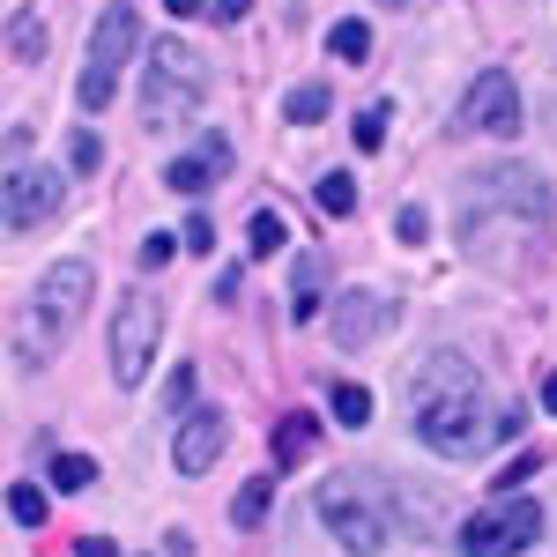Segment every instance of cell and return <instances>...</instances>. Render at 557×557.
I'll list each match as a JSON object with an SVG mask.
<instances>
[{
  "mask_svg": "<svg viewBox=\"0 0 557 557\" xmlns=\"http://www.w3.org/2000/svg\"><path fill=\"white\" fill-rule=\"evenodd\" d=\"M268 446H275V461H305V454H312V417H298V409H290V417L275 424V438H268Z\"/></svg>",
  "mask_w": 557,
  "mask_h": 557,
  "instance_id": "obj_15",
  "label": "cell"
},
{
  "mask_svg": "<svg viewBox=\"0 0 557 557\" xmlns=\"http://www.w3.org/2000/svg\"><path fill=\"white\" fill-rule=\"evenodd\" d=\"M223 438H231V417H223V409H186V417H178V438H172V469L209 475L215 454H223Z\"/></svg>",
  "mask_w": 557,
  "mask_h": 557,
  "instance_id": "obj_9",
  "label": "cell"
},
{
  "mask_svg": "<svg viewBox=\"0 0 557 557\" xmlns=\"http://www.w3.org/2000/svg\"><path fill=\"white\" fill-rule=\"evenodd\" d=\"M89 483H97L89 454H52V491H89Z\"/></svg>",
  "mask_w": 557,
  "mask_h": 557,
  "instance_id": "obj_19",
  "label": "cell"
},
{
  "mask_svg": "<svg viewBox=\"0 0 557 557\" xmlns=\"http://www.w3.org/2000/svg\"><path fill=\"white\" fill-rule=\"evenodd\" d=\"M178 246H186V238H172V231H149V238H141V268H164Z\"/></svg>",
  "mask_w": 557,
  "mask_h": 557,
  "instance_id": "obj_26",
  "label": "cell"
},
{
  "mask_svg": "<svg viewBox=\"0 0 557 557\" xmlns=\"http://www.w3.org/2000/svg\"><path fill=\"white\" fill-rule=\"evenodd\" d=\"M483 209H513V215H528V223H543V215H550V194H543V178H528V172H483L469 215H483Z\"/></svg>",
  "mask_w": 557,
  "mask_h": 557,
  "instance_id": "obj_10",
  "label": "cell"
},
{
  "mask_svg": "<svg viewBox=\"0 0 557 557\" xmlns=\"http://www.w3.org/2000/svg\"><path fill=\"white\" fill-rule=\"evenodd\" d=\"M327 401H335V417H343L349 431H364V424H372V394H364L357 380H343L335 394H327Z\"/></svg>",
  "mask_w": 557,
  "mask_h": 557,
  "instance_id": "obj_18",
  "label": "cell"
},
{
  "mask_svg": "<svg viewBox=\"0 0 557 557\" xmlns=\"http://www.w3.org/2000/svg\"><path fill=\"white\" fill-rule=\"evenodd\" d=\"M89 298H97V268H89V260H60V268H45L38 298H30V312H23V327H15V364L38 372L45 357L67 343V327L83 320Z\"/></svg>",
  "mask_w": 557,
  "mask_h": 557,
  "instance_id": "obj_2",
  "label": "cell"
},
{
  "mask_svg": "<svg viewBox=\"0 0 557 557\" xmlns=\"http://www.w3.org/2000/svg\"><path fill=\"white\" fill-rule=\"evenodd\" d=\"M535 469H543V461H535V454H520L513 469L498 475V498H513V491H520V483H528V475H535Z\"/></svg>",
  "mask_w": 557,
  "mask_h": 557,
  "instance_id": "obj_29",
  "label": "cell"
},
{
  "mask_svg": "<svg viewBox=\"0 0 557 557\" xmlns=\"http://www.w3.org/2000/svg\"><path fill=\"white\" fill-rule=\"evenodd\" d=\"M75 557H120V550H112L104 535H83V543H75Z\"/></svg>",
  "mask_w": 557,
  "mask_h": 557,
  "instance_id": "obj_32",
  "label": "cell"
},
{
  "mask_svg": "<svg viewBox=\"0 0 557 557\" xmlns=\"http://www.w3.org/2000/svg\"><path fill=\"white\" fill-rule=\"evenodd\" d=\"M327 52H335V60H364V52H372V30H364L357 15H343V23L327 30Z\"/></svg>",
  "mask_w": 557,
  "mask_h": 557,
  "instance_id": "obj_20",
  "label": "cell"
},
{
  "mask_svg": "<svg viewBox=\"0 0 557 557\" xmlns=\"http://www.w3.org/2000/svg\"><path fill=\"white\" fill-rule=\"evenodd\" d=\"M157 335H164V305L134 290V298L112 312V380H120V386L149 380V364H157Z\"/></svg>",
  "mask_w": 557,
  "mask_h": 557,
  "instance_id": "obj_7",
  "label": "cell"
},
{
  "mask_svg": "<svg viewBox=\"0 0 557 557\" xmlns=\"http://www.w3.org/2000/svg\"><path fill=\"white\" fill-rule=\"evenodd\" d=\"M320 305H327V253H298V283H290V320H320Z\"/></svg>",
  "mask_w": 557,
  "mask_h": 557,
  "instance_id": "obj_13",
  "label": "cell"
},
{
  "mask_svg": "<svg viewBox=\"0 0 557 557\" xmlns=\"http://www.w3.org/2000/svg\"><path fill=\"white\" fill-rule=\"evenodd\" d=\"M134 38H141V23H134V8H104L97 15V30H89V60H83V112H104L112 104V89H120V67L134 60Z\"/></svg>",
  "mask_w": 557,
  "mask_h": 557,
  "instance_id": "obj_5",
  "label": "cell"
},
{
  "mask_svg": "<svg viewBox=\"0 0 557 557\" xmlns=\"http://www.w3.org/2000/svg\"><path fill=\"white\" fill-rule=\"evenodd\" d=\"M186 401H194V364H178V372H172V386H164V417H178Z\"/></svg>",
  "mask_w": 557,
  "mask_h": 557,
  "instance_id": "obj_27",
  "label": "cell"
},
{
  "mask_svg": "<svg viewBox=\"0 0 557 557\" xmlns=\"http://www.w3.org/2000/svg\"><path fill=\"white\" fill-rule=\"evenodd\" d=\"M246 8H253V0H215L209 15H223V23H238V15H246Z\"/></svg>",
  "mask_w": 557,
  "mask_h": 557,
  "instance_id": "obj_33",
  "label": "cell"
},
{
  "mask_svg": "<svg viewBox=\"0 0 557 557\" xmlns=\"http://www.w3.org/2000/svg\"><path fill=\"white\" fill-rule=\"evenodd\" d=\"M209 157H172V172H164V186H178V194H209Z\"/></svg>",
  "mask_w": 557,
  "mask_h": 557,
  "instance_id": "obj_21",
  "label": "cell"
},
{
  "mask_svg": "<svg viewBox=\"0 0 557 557\" xmlns=\"http://www.w3.org/2000/svg\"><path fill=\"white\" fill-rule=\"evenodd\" d=\"M386 141V104H364L357 112V149H380Z\"/></svg>",
  "mask_w": 557,
  "mask_h": 557,
  "instance_id": "obj_25",
  "label": "cell"
},
{
  "mask_svg": "<svg viewBox=\"0 0 557 557\" xmlns=\"http://www.w3.org/2000/svg\"><path fill=\"white\" fill-rule=\"evenodd\" d=\"M380 8H401V0H380Z\"/></svg>",
  "mask_w": 557,
  "mask_h": 557,
  "instance_id": "obj_36",
  "label": "cell"
},
{
  "mask_svg": "<svg viewBox=\"0 0 557 557\" xmlns=\"http://www.w3.org/2000/svg\"><path fill=\"white\" fill-rule=\"evenodd\" d=\"M60 209V172H8V231H30Z\"/></svg>",
  "mask_w": 557,
  "mask_h": 557,
  "instance_id": "obj_12",
  "label": "cell"
},
{
  "mask_svg": "<svg viewBox=\"0 0 557 557\" xmlns=\"http://www.w3.org/2000/svg\"><path fill=\"white\" fill-rule=\"evenodd\" d=\"M320 209H327V215H357V178L327 172V178H320Z\"/></svg>",
  "mask_w": 557,
  "mask_h": 557,
  "instance_id": "obj_22",
  "label": "cell"
},
{
  "mask_svg": "<svg viewBox=\"0 0 557 557\" xmlns=\"http://www.w3.org/2000/svg\"><path fill=\"white\" fill-rule=\"evenodd\" d=\"M409 424L438 461H475L483 446H498V417L483 409V380H475L469 357L438 349L417 386H409Z\"/></svg>",
  "mask_w": 557,
  "mask_h": 557,
  "instance_id": "obj_1",
  "label": "cell"
},
{
  "mask_svg": "<svg viewBox=\"0 0 557 557\" xmlns=\"http://www.w3.org/2000/svg\"><path fill=\"white\" fill-rule=\"evenodd\" d=\"M327 104H335V97H327V83H298V89H290V127L327 120Z\"/></svg>",
  "mask_w": 557,
  "mask_h": 557,
  "instance_id": "obj_17",
  "label": "cell"
},
{
  "mask_svg": "<svg viewBox=\"0 0 557 557\" xmlns=\"http://www.w3.org/2000/svg\"><path fill=\"white\" fill-rule=\"evenodd\" d=\"M535 535H543V506H535L528 491H513V498L483 506V513L461 528V557H520Z\"/></svg>",
  "mask_w": 557,
  "mask_h": 557,
  "instance_id": "obj_6",
  "label": "cell"
},
{
  "mask_svg": "<svg viewBox=\"0 0 557 557\" xmlns=\"http://www.w3.org/2000/svg\"><path fill=\"white\" fill-rule=\"evenodd\" d=\"M238 290H246V275H238V268H223V275H215V305H238Z\"/></svg>",
  "mask_w": 557,
  "mask_h": 557,
  "instance_id": "obj_31",
  "label": "cell"
},
{
  "mask_svg": "<svg viewBox=\"0 0 557 557\" xmlns=\"http://www.w3.org/2000/svg\"><path fill=\"white\" fill-rule=\"evenodd\" d=\"M8 520H15V528H38L45 520V491L38 483H15V491H8Z\"/></svg>",
  "mask_w": 557,
  "mask_h": 557,
  "instance_id": "obj_23",
  "label": "cell"
},
{
  "mask_svg": "<svg viewBox=\"0 0 557 557\" xmlns=\"http://www.w3.org/2000/svg\"><path fill=\"white\" fill-rule=\"evenodd\" d=\"M268 498H275V483H268V475H253V483L231 498V528H260V520H268Z\"/></svg>",
  "mask_w": 557,
  "mask_h": 557,
  "instance_id": "obj_16",
  "label": "cell"
},
{
  "mask_svg": "<svg viewBox=\"0 0 557 557\" xmlns=\"http://www.w3.org/2000/svg\"><path fill=\"white\" fill-rule=\"evenodd\" d=\"M67 164H75V172H97V134H75V141H67Z\"/></svg>",
  "mask_w": 557,
  "mask_h": 557,
  "instance_id": "obj_28",
  "label": "cell"
},
{
  "mask_svg": "<svg viewBox=\"0 0 557 557\" xmlns=\"http://www.w3.org/2000/svg\"><path fill=\"white\" fill-rule=\"evenodd\" d=\"M461 134H520V89L506 67H483L469 83V97H461Z\"/></svg>",
  "mask_w": 557,
  "mask_h": 557,
  "instance_id": "obj_8",
  "label": "cell"
},
{
  "mask_svg": "<svg viewBox=\"0 0 557 557\" xmlns=\"http://www.w3.org/2000/svg\"><path fill=\"white\" fill-rule=\"evenodd\" d=\"M246 253H260V260H268V253H290V223H283L275 209H260L253 223H246Z\"/></svg>",
  "mask_w": 557,
  "mask_h": 557,
  "instance_id": "obj_14",
  "label": "cell"
},
{
  "mask_svg": "<svg viewBox=\"0 0 557 557\" xmlns=\"http://www.w3.org/2000/svg\"><path fill=\"white\" fill-rule=\"evenodd\" d=\"M343 312L327 320V335H335V349H364L372 335H386L394 327V305L380 298V290H349V298H335Z\"/></svg>",
  "mask_w": 557,
  "mask_h": 557,
  "instance_id": "obj_11",
  "label": "cell"
},
{
  "mask_svg": "<svg viewBox=\"0 0 557 557\" xmlns=\"http://www.w3.org/2000/svg\"><path fill=\"white\" fill-rule=\"evenodd\" d=\"M178 238H186V253H209V238H215L209 215H186V231H178Z\"/></svg>",
  "mask_w": 557,
  "mask_h": 557,
  "instance_id": "obj_30",
  "label": "cell"
},
{
  "mask_svg": "<svg viewBox=\"0 0 557 557\" xmlns=\"http://www.w3.org/2000/svg\"><path fill=\"white\" fill-rule=\"evenodd\" d=\"M164 8H172L178 23H186V15H209V0H164Z\"/></svg>",
  "mask_w": 557,
  "mask_h": 557,
  "instance_id": "obj_34",
  "label": "cell"
},
{
  "mask_svg": "<svg viewBox=\"0 0 557 557\" xmlns=\"http://www.w3.org/2000/svg\"><path fill=\"white\" fill-rule=\"evenodd\" d=\"M201 89H209L201 52H186L178 38H164L149 52V75H141V120H149V127H178V120L201 104Z\"/></svg>",
  "mask_w": 557,
  "mask_h": 557,
  "instance_id": "obj_4",
  "label": "cell"
},
{
  "mask_svg": "<svg viewBox=\"0 0 557 557\" xmlns=\"http://www.w3.org/2000/svg\"><path fill=\"white\" fill-rule=\"evenodd\" d=\"M394 238H401V246H424V238H431V215L417 209V201H401V209H394Z\"/></svg>",
  "mask_w": 557,
  "mask_h": 557,
  "instance_id": "obj_24",
  "label": "cell"
},
{
  "mask_svg": "<svg viewBox=\"0 0 557 557\" xmlns=\"http://www.w3.org/2000/svg\"><path fill=\"white\" fill-rule=\"evenodd\" d=\"M543 409H550V417H557V372H550V380H543Z\"/></svg>",
  "mask_w": 557,
  "mask_h": 557,
  "instance_id": "obj_35",
  "label": "cell"
},
{
  "mask_svg": "<svg viewBox=\"0 0 557 557\" xmlns=\"http://www.w3.org/2000/svg\"><path fill=\"white\" fill-rule=\"evenodd\" d=\"M320 520L335 528V543L349 557H380L394 543V520H386V498L372 475H335V483H320Z\"/></svg>",
  "mask_w": 557,
  "mask_h": 557,
  "instance_id": "obj_3",
  "label": "cell"
}]
</instances>
